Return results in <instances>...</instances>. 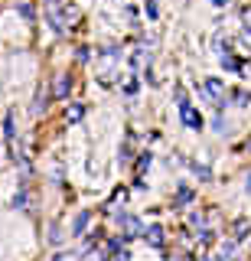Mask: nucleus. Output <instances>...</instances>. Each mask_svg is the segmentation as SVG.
<instances>
[{
    "instance_id": "f257e3e1",
    "label": "nucleus",
    "mask_w": 251,
    "mask_h": 261,
    "mask_svg": "<svg viewBox=\"0 0 251 261\" xmlns=\"http://www.w3.org/2000/svg\"><path fill=\"white\" fill-rule=\"evenodd\" d=\"M118 62H121V49H118V46H108V49H101V72H98L101 85H111V82H115Z\"/></svg>"
},
{
    "instance_id": "f03ea898",
    "label": "nucleus",
    "mask_w": 251,
    "mask_h": 261,
    "mask_svg": "<svg viewBox=\"0 0 251 261\" xmlns=\"http://www.w3.org/2000/svg\"><path fill=\"white\" fill-rule=\"evenodd\" d=\"M180 118H183V124L189 127V130H199L202 127V114L192 108V105H183V108H180Z\"/></svg>"
},
{
    "instance_id": "7ed1b4c3",
    "label": "nucleus",
    "mask_w": 251,
    "mask_h": 261,
    "mask_svg": "<svg viewBox=\"0 0 251 261\" xmlns=\"http://www.w3.org/2000/svg\"><path fill=\"white\" fill-rule=\"evenodd\" d=\"M69 88H72L69 72H59V75L52 79V98H69Z\"/></svg>"
},
{
    "instance_id": "20e7f679",
    "label": "nucleus",
    "mask_w": 251,
    "mask_h": 261,
    "mask_svg": "<svg viewBox=\"0 0 251 261\" xmlns=\"http://www.w3.org/2000/svg\"><path fill=\"white\" fill-rule=\"evenodd\" d=\"M202 95H209V98H215V101H218V98L225 95V85L218 79H206V82H202Z\"/></svg>"
},
{
    "instance_id": "39448f33",
    "label": "nucleus",
    "mask_w": 251,
    "mask_h": 261,
    "mask_svg": "<svg viewBox=\"0 0 251 261\" xmlns=\"http://www.w3.org/2000/svg\"><path fill=\"white\" fill-rule=\"evenodd\" d=\"M144 239H147L153 248H160V245H163V228H160V225H150L147 232H144Z\"/></svg>"
},
{
    "instance_id": "423d86ee",
    "label": "nucleus",
    "mask_w": 251,
    "mask_h": 261,
    "mask_svg": "<svg viewBox=\"0 0 251 261\" xmlns=\"http://www.w3.org/2000/svg\"><path fill=\"white\" fill-rule=\"evenodd\" d=\"M124 225H127V239H131V235H141V219H134V216H124Z\"/></svg>"
},
{
    "instance_id": "0eeeda50",
    "label": "nucleus",
    "mask_w": 251,
    "mask_h": 261,
    "mask_svg": "<svg viewBox=\"0 0 251 261\" xmlns=\"http://www.w3.org/2000/svg\"><path fill=\"white\" fill-rule=\"evenodd\" d=\"M245 235H248V222L241 219V222H235V235H232V242H241Z\"/></svg>"
},
{
    "instance_id": "6e6552de",
    "label": "nucleus",
    "mask_w": 251,
    "mask_h": 261,
    "mask_svg": "<svg viewBox=\"0 0 251 261\" xmlns=\"http://www.w3.org/2000/svg\"><path fill=\"white\" fill-rule=\"evenodd\" d=\"M82 114H85V108H82V105H72V108H69V114H66V118L72 121V124H75V121H82Z\"/></svg>"
},
{
    "instance_id": "1a4fd4ad",
    "label": "nucleus",
    "mask_w": 251,
    "mask_h": 261,
    "mask_svg": "<svg viewBox=\"0 0 251 261\" xmlns=\"http://www.w3.org/2000/svg\"><path fill=\"white\" fill-rule=\"evenodd\" d=\"M85 225H88V212H78L75 228H72V232H75V235H82V232H85Z\"/></svg>"
},
{
    "instance_id": "9d476101",
    "label": "nucleus",
    "mask_w": 251,
    "mask_h": 261,
    "mask_svg": "<svg viewBox=\"0 0 251 261\" xmlns=\"http://www.w3.org/2000/svg\"><path fill=\"white\" fill-rule=\"evenodd\" d=\"M232 248H235V242H225L222 248H218V261H229L232 258Z\"/></svg>"
},
{
    "instance_id": "9b49d317",
    "label": "nucleus",
    "mask_w": 251,
    "mask_h": 261,
    "mask_svg": "<svg viewBox=\"0 0 251 261\" xmlns=\"http://www.w3.org/2000/svg\"><path fill=\"white\" fill-rule=\"evenodd\" d=\"M147 16H150V20H157V0H147Z\"/></svg>"
},
{
    "instance_id": "f8f14e48",
    "label": "nucleus",
    "mask_w": 251,
    "mask_h": 261,
    "mask_svg": "<svg viewBox=\"0 0 251 261\" xmlns=\"http://www.w3.org/2000/svg\"><path fill=\"white\" fill-rule=\"evenodd\" d=\"M241 20H245V27L251 30V7H248V10H245V13H241Z\"/></svg>"
},
{
    "instance_id": "ddd939ff",
    "label": "nucleus",
    "mask_w": 251,
    "mask_h": 261,
    "mask_svg": "<svg viewBox=\"0 0 251 261\" xmlns=\"http://www.w3.org/2000/svg\"><path fill=\"white\" fill-rule=\"evenodd\" d=\"M55 261H72V255H59V258H55Z\"/></svg>"
},
{
    "instance_id": "4468645a",
    "label": "nucleus",
    "mask_w": 251,
    "mask_h": 261,
    "mask_svg": "<svg viewBox=\"0 0 251 261\" xmlns=\"http://www.w3.org/2000/svg\"><path fill=\"white\" fill-rule=\"evenodd\" d=\"M245 186H248V193H251V173H248V179H245Z\"/></svg>"
},
{
    "instance_id": "2eb2a0df",
    "label": "nucleus",
    "mask_w": 251,
    "mask_h": 261,
    "mask_svg": "<svg viewBox=\"0 0 251 261\" xmlns=\"http://www.w3.org/2000/svg\"><path fill=\"white\" fill-rule=\"evenodd\" d=\"M212 4H215V7H222V4H229V0H212Z\"/></svg>"
}]
</instances>
